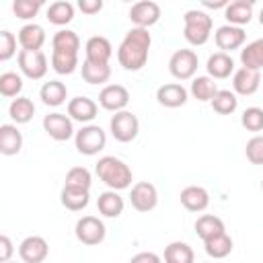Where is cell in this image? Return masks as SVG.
<instances>
[{
	"instance_id": "1",
	"label": "cell",
	"mask_w": 263,
	"mask_h": 263,
	"mask_svg": "<svg viewBox=\"0 0 263 263\" xmlns=\"http://www.w3.org/2000/svg\"><path fill=\"white\" fill-rule=\"evenodd\" d=\"M152 45V35L148 29L132 27L117 49V62L127 72H138L148 62V51Z\"/></svg>"
},
{
	"instance_id": "2",
	"label": "cell",
	"mask_w": 263,
	"mask_h": 263,
	"mask_svg": "<svg viewBox=\"0 0 263 263\" xmlns=\"http://www.w3.org/2000/svg\"><path fill=\"white\" fill-rule=\"evenodd\" d=\"M97 177L113 191L132 187V168L117 156H103L95 164Z\"/></svg>"
},
{
	"instance_id": "3",
	"label": "cell",
	"mask_w": 263,
	"mask_h": 263,
	"mask_svg": "<svg viewBox=\"0 0 263 263\" xmlns=\"http://www.w3.org/2000/svg\"><path fill=\"white\" fill-rule=\"evenodd\" d=\"M183 23H185V29H183V37L187 39V43L191 45H203L210 35H212V16L203 10H197V8H191L183 14Z\"/></svg>"
},
{
	"instance_id": "4",
	"label": "cell",
	"mask_w": 263,
	"mask_h": 263,
	"mask_svg": "<svg viewBox=\"0 0 263 263\" xmlns=\"http://www.w3.org/2000/svg\"><path fill=\"white\" fill-rule=\"evenodd\" d=\"M74 144H76V150H78L80 154H84V156H95V154H99V152L105 148V144H107V134H105V129H103L101 125L88 123V125H82V127L76 132Z\"/></svg>"
},
{
	"instance_id": "5",
	"label": "cell",
	"mask_w": 263,
	"mask_h": 263,
	"mask_svg": "<svg viewBox=\"0 0 263 263\" xmlns=\"http://www.w3.org/2000/svg\"><path fill=\"white\" fill-rule=\"evenodd\" d=\"M109 129H111V136H113L117 142L127 144V142H132V140H136V136H138V132H140V121H138V117H136L132 111L125 109V111H119V113H115V115L111 117Z\"/></svg>"
},
{
	"instance_id": "6",
	"label": "cell",
	"mask_w": 263,
	"mask_h": 263,
	"mask_svg": "<svg viewBox=\"0 0 263 263\" xmlns=\"http://www.w3.org/2000/svg\"><path fill=\"white\" fill-rule=\"evenodd\" d=\"M74 234L76 238L86 245V247H95L99 242L105 240V234H107V228L103 224V220H99L97 216H82L76 226H74Z\"/></svg>"
},
{
	"instance_id": "7",
	"label": "cell",
	"mask_w": 263,
	"mask_h": 263,
	"mask_svg": "<svg viewBox=\"0 0 263 263\" xmlns=\"http://www.w3.org/2000/svg\"><path fill=\"white\" fill-rule=\"evenodd\" d=\"M197 53L193 49H177L168 60V72L177 80H189L197 72Z\"/></svg>"
},
{
	"instance_id": "8",
	"label": "cell",
	"mask_w": 263,
	"mask_h": 263,
	"mask_svg": "<svg viewBox=\"0 0 263 263\" xmlns=\"http://www.w3.org/2000/svg\"><path fill=\"white\" fill-rule=\"evenodd\" d=\"M18 68L21 72L31 78V80H41L45 74H47V58L43 51H27V49H21L18 55Z\"/></svg>"
},
{
	"instance_id": "9",
	"label": "cell",
	"mask_w": 263,
	"mask_h": 263,
	"mask_svg": "<svg viewBox=\"0 0 263 263\" xmlns=\"http://www.w3.org/2000/svg\"><path fill=\"white\" fill-rule=\"evenodd\" d=\"M129 203L138 212H150V210H154L156 203H158V191H156V187L150 181H138L136 185H132Z\"/></svg>"
},
{
	"instance_id": "10",
	"label": "cell",
	"mask_w": 263,
	"mask_h": 263,
	"mask_svg": "<svg viewBox=\"0 0 263 263\" xmlns=\"http://www.w3.org/2000/svg\"><path fill=\"white\" fill-rule=\"evenodd\" d=\"M43 129L47 132V136L55 142H66L70 140L72 136H76L74 132V125H72V119L66 115V113H49L43 117Z\"/></svg>"
},
{
	"instance_id": "11",
	"label": "cell",
	"mask_w": 263,
	"mask_h": 263,
	"mask_svg": "<svg viewBox=\"0 0 263 263\" xmlns=\"http://www.w3.org/2000/svg\"><path fill=\"white\" fill-rule=\"evenodd\" d=\"M127 103H129V90L123 84H107L99 92V105L105 111H113V113L125 111Z\"/></svg>"
},
{
	"instance_id": "12",
	"label": "cell",
	"mask_w": 263,
	"mask_h": 263,
	"mask_svg": "<svg viewBox=\"0 0 263 263\" xmlns=\"http://www.w3.org/2000/svg\"><path fill=\"white\" fill-rule=\"evenodd\" d=\"M129 21L134 23V27L148 29V27H152V25H156L160 21V6L156 2H152V0L136 2L129 8Z\"/></svg>"
},
{
	"instance_id": "13",
	"label": "cell",
	"mask_w": 263,
	"mask_h": 263,
	"mask_svg": "<svg viewBox=\"0 0 263 263\" xmlns=\"http://www.w3.org/2000/svg\"><path fill=\"white\" fill-rule=\"evenodd\" d=\"M49 253V245L43 236H27L21 245H18V257L23 263H43L47 259Z\"/></svg>"
},
{
	"instance_id": "14",
	"label": "cell",
	"mask_w": 263,
	"mask_h": 263,
	"mask_svg": "<svg viewBox=\"0 0 263 263\" xmlns=\"http://www.w3.org/2000/svg\"><path fill=\"white\" fill-rule=\"evenodd\" d=\"M245 39H247V33L242 31V27H234V25H222L214 33V41H216L218 49L224 53L242 47Z\"/></svg>"
},
{
	"instance_id": "15",
	"label": "cell",
	"mask_w": 263,
	"mask_h": 263,
	"mask_svg": "<svg viewBox=\"0 0 263 263\" xmlns=\"http://www.w3.org/2000/svg\"><path fill=\"white\" fill-rule=\"evenodd\" d=\"M261 86V72L259 70H249V68H238L232 74V88L234 95H255Z\"/></svg>"
},
{
	"instance_id": "16",
	"label": "cell",
	"mask_w": 263,
	"mask_h": 263,
	"mask_svg": "<svg viewBox=\"0 0 263 263\" xmlns=\"http://www.w3.org/2000/svg\"><path fill=\"white\" fill-rule=\"evenodd\" d=\"M99 113V105L88 99V97H74L68 101V117L72 121H80V123H90Z\"/></svg>"
},
{
	"instance_id": "17",
	"label": "cell",
	"mask_w": 263,
	"mask_h": 263,
	"mask_svg": "<svg viewBox=\"0 0 263 263\" xmlns=\"http://www.w3.org/2000/svg\"><path fill=\"white\" fill-rule=\"evenodd\" d=\"M84 53H86L84 60H88V62H95V64H109V60H111V55H113V45H111V41H109L107 37H103V35H92V37L86 41V45H84Z\"/></svg>"
},
{
	"instance_id": "18",
	"label": "cell",
	"mask_w": 263,
	"mask_h": 263,
	"mask_svg": "<svg viewBox=\"0 0 263 263\" xmlns=\"http://www.w3.org/2000/svg\"><path fill=\"white\" fill-rule=\"evenodd\" d=\"M187 88L179 82H168V84H162L158 86L156 90V101L162 105V107H168V109H177V107H183L187 103Z\"/></svg>"
},
{
	"instance_id": "19",
	"label": "cell",
	"mask_w": 263,
	"mask_h": 263,
	"mask_svg": "<svg viewBox=\"0 0 263 263\" xmlns=\"http://www.w3.org/2000/svg\"><path fill=\"white\" fill-rule=\"evenodd\" d=\"M45 29L37 23H29L23 25L18 31V45L27 51H41L43 43H45Z\"/></svg>"
},
{
	"instance_id": "20",
	"label": "cell",
	"mask_w": 263,
	"mask_h": 263,
	"mask_svg": "<svg viewBox=\"0 0 263 263\" xmlns=\"http://www.w3.org/2000/svg\"><path fill=\"white\" fill-rule=\"evenodd\" d=\"M205 70H208L210 78H216V80L228 78L230 74H234V60L224 51H216V53H212L208 58Z\"/></svg>"
},
{
	"instance_id": "21",
	"label": "cell",
	"mask_w": 263,
	"mask_h": 263,
	"mask_svg": "<svg viewBox=\"0 0 263 263\" xmlns=\"http://www.w3.org/2000/svg\"><path fill=\"white\" fill-rule=\"evenodd\" d=\"M181 203L189 212H203L210 205V193L199 185H189L181 191Z\"/></svg>"
},
{
	"instance_id": "22",
	"label": "cell",
	"mask_w": 263,
	"mask_h": 263,
	"mask_svg": "<svg viewBox=\"0 0 263 263\" xmlns=\"http://www.w3.org/2000/svg\"><path fill=\"white\" fill-rule=\"evenodd\" d=\"M224 16H226L228 25H234V27L249 25L253 18V2L251 0H234L224 8Z\"/></svg>"
},
{
	"instance_id": "23",
	"label": "cell",
	"mask_w": 263,
	"mask_h": 263,
	"mask_svg": "<svg viewBox=\"0 0 263 263\" xmlns=\"http://www.w3.org/2000/svg\"><path fill=\"white\" fill-rule=\"evenodd\" d=\"M23 148V134L18 132L16 125L4 123L0 125V152L4 156H14Z\"/></svg>"
},
{
	"instance_id": "24",
	"label": "cell",
	"mask_w": 263,
	"mask_h": 263,
	"mask_svg": "<svg viewBox=\"0 0 263 263\" xmlns=\"http://www.w3.org/2000/svg\"><path fill=\"white\" fill-rule=\"evenodd\" d=\"M195 232H197V236L205 242V240H210V238H214V236L224 234L226 228H224L222 218H218V216H214V214H203V216H199V218L195 220Z\"/></svg>"
},
{
	"instance_id": "25",
	"label": "cell",
	"mask_w": 263,
	"mask_h": 263,
	"mask_svg": "<svg viewBox=\"0 0 263 263\" xmlns=\"http://www.w3.org/2000/svg\"><path fill=\"white\" fill-rule=\"evenodd\" d=\"M39 97H41L43 105H47V107H60V105H64L66 99H68V88H66V84L60 82V80H49V82H45V84L41 86Z\"/></svg>"
},
{
	"instance_id": "26",
	"label": "cell",
	"mask_w": 263,
	"mask_h": 263,
	"mask_svg": "<svg viewBox=\"0 0 263 263\" xmlns=\"http://www.w3.org/2000/svg\"><path fill=\"white\" fill-rule=\"evenodd\" d=\"M60 199H62V205H64L66 210H70V212H80V210H84V208L88 205L90 195H88V189L64 185Z\"/></svg>"
},
{
	"instance_id": "27",
	"label": "cell",
	"mask_w": 263,
	"mask_h": 263,
	"mask_svg": "<svg viewBox=\"0 0 263 263\" xmlns=\"http://www.w3.org/2000/svg\"><path fill=\"white\" fill-rule=\"evenodd\" d=\"M97 208L105 218H117L123 212V197L113 189L103 191L97 199Z\"/></svg>"
},
{
	"instance_id": "28",
	"label": "cell",
	"mask_w": 263,
	"mask_h": 263,
	"mask_svg": "<svg viewBox=\"0 0 263 263\" xmlns=\"http://www.w3.org/2000/svg\"><path fill=\"white\" fill-rule=\"evenodd\" d=\"M51 47H53V51H60V53H76L78 55L80 37L70 29H60L51 37Z\"/></svg>"
},
{
	"instance_id": "29",
	"label": "cell",
	"mask_w": 263,
	"mask_h": 263,
	"mask_svg": "<svg viewBox=\"0 0 263 263\" xmlns=\"http://www.w3.org/2000/svg\"><path fill=\"white\" fill-rule=\"evenodd\" d=\"M240 64L249 70H261L263 68V37L251 41L247 47L240 49Z\"/></svg>"
},
{
	"instance_id": "30",
	"label": "cell",
	"mask_w": 263,
	"mask_h": 263,
	"mask_svg": "<svg viewBox=\"0 0 263 263\" xmlns=\"http://www.w3.org/2000/svg\"><path fill=\"white\" fill-rule=\"evenodd\" d=\"M8 115L14 123H29L35 115V105L29 97H16L8 107Z\"/></svg>"
},
{
	"instance_id": "31",
	"label": "cell",
	"mask_w": 263,
	"mask_h": 263,
	"mask_svg": "<svg viewBox=\"0 0 263 263\" xmlns=\"http://www.w3.org/2000/svg\"><path fill=\"white\" fill-rule=\"evenodd\" d=\"M164 263H195L193 249L187 242L175 240L164 249Z\"/></svg>"
},
{
	"instance_id": "32",
	"label": "cell",
	"mask_w": 263,
	"mask_h": 263,
	"mask_svg": "<svg viewBox=\"0 0 263 263\" xmlns=\"http://www.w3.org/2000/svg\"><path fill=\"white\" fill-rule=\"evenodd\" d=\"M72 18H74V4L72 2L58 0V2L49 4V8H47V21L51 25L62 27V25H68Z\"/></svg>"
},
{
	"instance_id": "33",
	"label": "cell",
	"mask_w": 263,
	"mask_h": 263,
	"mask_svg": "<svg viewBox=\"0 0 263 263\" xmlns=\"http://www.w3.org/2000/svg\"><path fill=\"white\" fill-rule=\"evenodd\" d=\"M111 76V66L109 64H95L84 60L82 62V78L88 84H103Z\"/></svg>"
},
{
	"instance_id": "34",
	"label": "cell",
	"mask_w": 263,
	"mask_h": 263,
	"mask_svg": "<svg viewBox=\"0 0 263 263\" xmlns=\"http://www.w3.org/2000/svg\"><path fill=\"white\" fill-rule=\"evenodd\" d=\"M232 247H234V242H232V238L226 232L203 242V249H205V253L212 259H224V257H228L232 253Z\"/></svg>"
},
{
	"instance_id": "35",
	"label": "cell",
	"mask_w": 263,
	"mask_h": 263,
	"mask_svg": "<svg viewBox=\"0 0 263 263\" xmlns=\"http://www.w3.org/2000/svg\"><path fill=\"white\" fill-rule=\"evenodd\" d=\"M218 90H220V88L216 86L214 78H210V76H197V78H193V82H191V95H193V99H197V101H201V103L212 101Z\"/></svg>"
},
{
	"instance_id": "36",
	"label": "cell",
	"mask_w": 263,
	"mask_h": 263,
	"mask_svg": "<svg viewBox=\"0 0 263 263\" xmlns=\"http://www.w3.org/2000/svg\"><path fill=\"white\" fill-rule=\"evenodd\" d=\"M210 103H212V109L220 115H230L238 107V99L232 90H218Z\"/></svg>"
},
{
	"instance_id": "37",
	"label": "cell",
	"mask_w": 263,
	"mask_h": 263,
	"mask_svg": "<svg viewBox=\"0 0 263 263\" xmlns=\"http://www.w3.org/2000/svg\"><path fill=\"white\" fill-rule=\"evenodd\" d=\"M23 90V76L16 72H2L0 74V95L6 99H16Z\"/></svg>"
},
{
	"instance_id": "38",
	"label": "cell",
	"mask_w": 263,
	"mask_h": 263,
	"mask_svg": "<svg viewBox=\"0 0 263 263\" xmlns=\"http://www.w3.org/2000/svg\"><path fill=\"white\" fill-rule=\"evenodd\" d=\"M51 68L58 74H72L78 68V55L76 53H60L51 51Z\"/></svg>"
},
{
	"instance_id": "39",
	"label": "cell",
	"mask_w": 263,
	"mask_h": 263,
	"mask_svg": "<svg viewBox=\"0 0 263 263\" xmlns=\"http://www.w3.org/2000/svg\"><path fill=\"white\" fill-rule=\"evenodd\" d=\"M68 187H80V189H90L92 185V175L86 166H72L66 173V183Z\"/></svg>"
},
{
	"instance_id": "40",
	"label": "cell",
	"mask_w": 263,
	"mask_h": 263,
	"mask_svg": "<svg viewBox=\"0 0 263 263\" xmlns=\"http://www.w3.org/2000/svg\"><path fill=\"white\" fill-rule=\"evenodd\" d=\"M43 2L41 0H14L12 2V12L16 18L21 21H29L33 16H37V12L41 10Z\"/></svg>"
},
{
	"instance_id": "41",
	"label": "cell",
	"mask_w": 263,
	"mask_h": 263,
	"mask_svg": "<svg viewBox=\"0 0 263 263\" xmlns=\"http://www.w3.org/2000/svg\"><path fill=\"white\" fill-rule=\"evenodd\" d=\"M240 123L249 132H261L263 129V109L261 107H249L242 111Z\"/></svg>"
},
{
	"instance_id": "42",
	"label": "cell",
	"mask_w": 263,
	"mask_h": 263,
	"mask_svg": "<svg viewBox=\"0 0 263 263\" xmlns=\"http://www.w3.org/2000/svg\"><path fill=\"white\" fill-rule=\"evenodd\" d=\"M245 154L251 164H263V136H253L245 146Z\"/></svg>"
},
{
	"instance_id": "43",
	"label": "cell",
	"mask_w": 263,
	"mask_h": 263,
	"mask_svg": "<svg viewBox=\"0 0 263 263\" xmlns=\"http://www.w3.org/2000/svg\"><path fill=\"white\" fill-rule=\"evenodd\" d=\"M16 39L18 37H14L10 31H0V60L2 62H6V60H10L14 53H16Z\"/></svg>"
},
{
	"instance_id": "44",
	"label": "cell",
	"mask_w": 263,
	"mask_h": 263,
	"mask_svg": "<svg viewBox=\"0 0 263 263\" xmlns=\"http://www.w3.org/2000/svg\"><path fill=\"white\" fill-rule=\"evenodd\" d=\"M78 8L84 14H97L103 10V0H78Z\"/></svg>"
},
{
	"instance_id": "45",
	"label": "cell",
	"mask_w": 263,
	"mask_h": 263,
	"mask_svg": "<svg viewBox=\"0 0 263 263\" xmlns=\"http://www.w3.org/2000/svg\"><path fill=\"white\" fill-rule=\"evenodd\" d=\"M12 253H14L12 240H10L6 234H2V236H0V261H2V263L10 261V255H12Z\"/></svg>"
},
{
	"instance_id": "46",
	"label": "cell",
	"mask_w": 263,
	"mask_h": 263,
	"mask_svg": "<svg viewBox=\"0 0 263 263\" xmlns=\"http://www.w3.org/2000/svg\"><path fill=\"white\" fill-rule=\"evenodd\" d=\"M129 263H162V259L152 251H142L129 259Z\"/></svg>"
},
{
	"instance_id": "47",
	"label": "cell",
	"mask_w": 263,
	"mask_h": 263,
	"mask_svg": "<svg viewBox=\"0 0 263 263\" xmlns=\"http://www.w3.org/2000/svg\"><path fill=\"white\" fill-rule=\"evenodd\" d=\"M230 2H226V0H218V2H210V0H203V6L205 8H226Z\"/></svg>"
},
{
	"instance_id": "48",
	"label": "cell",
	"mask_w": 263,
	"mask_h": 263,
	"mask_svg": "<svg viewBox=\"0 0 263 263\" xmlns=\"http://www.w3.org/2000/svg\"><path fill=\"white\" fill-rule=\"evenodd\" d=\"M259 23H261V27H263V8L259 10Z\"/></svg>"
},
{
	"instance_id": "49",
	"label": "cell",
	"mask_w": 263,
	"mask_h": 263,
	"mask_svg": "<svg viewBox=\"0 0 263 263\" xmlns=\"http://www.w3.org/2000/svg\"><path fill=\"white\" fill-rule=\"evenodd\" d=\"M261 191H263V179H261Z\"/></svg>"
},
{
	"instance_id": "50",
	"label": "cell",
	"mask_w": 263,
	"mask_h": 263,
	"mask_svg": "<svg viewBox=\"0 0 263 263\" xmlns=\"http://www.w3.org/2000/svg\"><path fill=\"white\" fill-rule=\"evenodd\" d=\"M6 263H16V261H6Z\"/></svg>"
},
{
	"instance_id": "51",
	"label": "cell",
	"mask_w": 263,
	"mask_h": 263,
	"mask_svg": "<svg viewBox=\"0 0 263 263\" xmlns=\"http://www.w3.org/2000/svg\"><path fill=\"white\" fill-rule=\"evenodd\" d=\"M205 263H212V261H205Z\"/></svg>"
}]
</instances>
